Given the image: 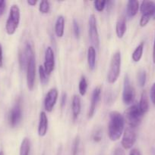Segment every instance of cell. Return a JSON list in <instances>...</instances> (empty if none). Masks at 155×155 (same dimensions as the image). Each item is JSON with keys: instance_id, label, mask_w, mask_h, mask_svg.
I'll return each instance as SVG.
<instances>
[{"instance_id": "cell-1", "label": "cell", "mask_w": 155, "mask_h": 155, "mask_svg": "<svg viewBox=\"0 0 155 155\" xmlns=\"http://www.w3.org/2000/svg\"><path fill=\"white\" fill-rule=\"evenodd\" d=\"M125 122L124 117L119 112L113 110L109 113L107 131L109 139L112 142L118 141L123 134Z\"/></svg>"}, {"instance_id": "cell-2", "label": "cell", "mask_w": 155, "mask_h": 155, "mask_svg": "<svg viewBox=\"0 0 155 155\" xmlns=\"http://www.w3.org/2000/svg\"><path fill=\"white\" fill-rule=\"evenodd\" d=\"M121 53L117 51L112 54L107 73V82L110 84H113L118 80L121 71Z\"/></svg>"}, {"instance_id": "cell-3", "label": "cell", "mask_w": 155, "mask_h": 155, "mask_svg": "<svg viewBox=\"0 0 155 155\" xmlns=\"http://www.w3.org/2000/svg\"><path fill=\"white\" fill-rule=\"evenodd\" d=\"M20 19H21V12L17 5L11 6L9 15L5 23V30L7 34L13 35L16 32L19 26Z\"/></svg>"}, {"instance_id": "cell-4", "label": "cell", "mask_w": 155, "mask_h": 155, "mask_svg": "<svg viewBox=\"0 0 155 155\" xmlns=\"http://www.w3.org/2000/svg\"><path fill=\"white\" fill-rule=\"evenodd\" d=\"M143 114L140 110L138 104L131 105L125 112V121H126L129 127L136 128L141 124Z\"/></svg>"}, {"instance_id": "cell-5", "label": "cell", "mask_w": 155, "mask_h": 155, "mask_svg": "<svg viewBox=\"0 0 155 155\" xmlns=\"http://www.w3.org/2000/svg\"><path fill=\"white\" fill-rule=\"evenodd\" d=\"M135 98V91L132 85L130 79L128 74L125 76L123 83L122 91V101L126 105H130L134 102Z\"/></svg>"}, {"instance_id": "cell-6", "label": "cell", "mask_w": 155, "mask_h": 155, "mask_svg": "<svg viewBox=\"0 0 155 155\" xmlns=\"http://www.w3.org/2000/svg\"><path fill=\"white\" fill-rule=\"evenodd\" d=\"M88 25H89L88 33H89L90 40H91V43L94 45L93 46L98 49L99 47H100V36H99L98 30H97V19H96V16L94 14L90 15Z\"/></svg>"}, {"instance_id": "cell-7", "label": "cell", "mask_w": 155, "mask_h": 155, "mask_svg": "<svg viewBox=\"0 0 155 155\" xmlns=\"http://www.w3.org/2000/svg\"><path fill=\"white\" fill-rule=\"evenodd\" d=\"M135 129L136 128L128 126V127H126V130H124L121 144L122 146L125 149H131L132 146L135 145V142H136V131H135Z\"/></svg>"}, {"instance_id": "cell-8", "label": "cell", "mask_w": 155, "mask_h": 155, "mask_svg": "<svg viewBox=\"0 0 155 155\" xmlns=\"http://www.w3.org/2000/svg\"><path fill=\"white\" fill-rule=\"evenodd\" d=\"M27 85L30 91H32L34 87L35 77H36V61L35 56L33 55L30 58L27 62Z\"/></svg>"}, {"instance_id": "cell-9", "label": "cell", "mask_w": 155, "mask_h": 155, "mask_svg": "<svg viewBox=\"0 0 155 155\" xmlns=\"http://www.w3.org/2000/svg\"><path fill=\"white\" fill-rule=\"evenodd\" d=\"M22 119V108L20 101H17L10 110L9 115V122L12 128L17 127Z\"/></svg>"}, {"instance_id": "cell-10", "label": "cell", "mask_w": 155, "mask_h": 155, "mask_svg": "<svg viewBox=\"0 0 155 155\" xmlns=\"http://www.w3.org/2000/svg\"><path fill=\"white\" fill-rule=\"evenodd\" d=\"M34 55L33 48L30 43H26L24 49L20 51L18 54V60H19V65L21 71H25L27 68V62L30 57Z\"/></svg>"}, {"instance_id": "cell-11", "label": "cell", "mask_w": 155, "mask_h": 155, "mask_svg": "<svg viewBox=\"0 0 155 155\" xmlns=\"http://www.w3.org/2000/svg\"><path fill=\"white\" fill-rule=\"evenodd\" d=\"M44 70L47 75L50 76L55 68V54L53 49L50 46L47 47L44 57Z\"/></svg>"}, {"instance_id": "cell-12", "label": "cell", "mask_w": 155, "mask_h": 155, "mask_svg": "<svg viewBox=\"0 0 155 155\" xmlns=\"http://www.w3.org/2000/svg\"><path fill=\"white\" fill-rule=\"evenodd\" d=\"M58 90L56 88H52L47 92L44 99V108L47 112H52L58 99Z\"/></svg>"}, {"instance_id": "cell-13", "label": "cell", "mask_w": 155, "mask_h": 155, "mask_svg": "<svg viewBox=\"0 0 155 155\" xmlns=\"http://www.w3.org/2000/svg\"><path fill=\"white\" fill-rule=\"evenodd\" d=\"M101 86H98L94 89L92 92V95H91V104H90L89 110H88V117L89 119L92 118L94 117V114H95L96 108L98 102L100 100V96H101Z\"/></svg>"}, {"instance_id": "cell-14", "label": "cell", "mask_w": 155, "mask_h": 155, "mask_svg": "<svg viewBox=\"0 0 155 155\" xmlns=\"http://www.w3.org/2000/svg\"><path fill=\"white\" fill-rule=\"evenodd\" d=\"M48 131V117L45 111H41L40 114L39 124H38L37 133L39 136L44 137Z\"/></svg>"}, {"instance_id": "cell-15", "label": "cell", "mask_w": 155, "mask_h": 155, "mask_svg": "<svg viewBox=\"0 0 155 155\" xmlns=\"http://www.w3.org/2000/svg\"><path fill=\"white\" fill-rule=\"evenodd\" d=\"M81 110V101L79 95H74L71 100V112H72L73 120L78 119Z\"/></svg>"}, {"instance_id": "cell-16", "label": "cell", "mask_w": 155, "mask_h": 155, "mask_svg": "<svg viewBox=\"0 0 155 155\" xmlns=\"http://www.w3.org/2000/svg\"><path fill=\"white\" fill-rule=\"evenodd\" d=\"M140 8L139 2L136 0H129L126 5V15L128 18H132L135 17Z\"/></svg>"}, {"instance_id": "cell-17", "label": "cell", "mask_w": 155, "mask_h": 155, "mask_svg": "<svg viewBox=\"0 0 155 155\" xmlns=\"http://www.w3.org/2000/svg\"><path fill=\"white\" fill-rule=\"evenodd\" d=\"M127 30V26H126V19L124 16L120 17L117 21L115 24V33L119 39H122L124 36Z\"/></svg>"}, {"instance_id": "cell-18", "label": "cell", "mask_w": 155, "mask_h": 155, "mask_svg": "<svg viewBox=\"0 0 155 155\" xmlns=\"http://www.w3.org/2000/svg\"><path fill=\"white\" fill-rule=\"evenodd\" d=\"M65 30V18L62 15H60L57 18L55 24V33L57 37L62 38L64 35Z\"/></svg>"}, {"instance_id": "cell-19", "label": "cell", "mask_w": 155, "mask_h": 155, "mask_svg": "<svg viewBox=\"0 0 155 155\" xmlns=\"http://www.w3.org/2000/svg\"><path fill=\"white\" fill-rule=\"evenodd\" d=\"M96 48L93 45L88 49V64L91 71H94L96 67Z\"/></svg>"}, {"instance_id": "cell-20", "label": "cell", "mask_w": 155, "mask_h": 155, "mask_svg": "<svg viewBox=\"0 0 155 155\" xmlns=\"http://www.w3.org/2000/svg\"><path fill=\"white\" fill-rule=\"evenodd\" d=\"M155 2L152 1H142L140 5V12L142 15L144 14H148V15H153V9H154Z\"/></svg>"}, {"instance_id": "cell-21", "label": "cell", "mask_w": 155, "mask_h": 155, "mask_svg": "<svg viewBox=\"0 0 155 155\" xmlns=\"http://www.w3.org/2000/svg\"><path fill=\"white\" fill-rule=\"evenodd\" d=\"M140 110L143 114H145L149 109V101L148 96L146 91H143L141 95V98H140L139 104H138Z\"/></svg>"}, {"instance_id": "cell-22", "label": "cell", "mask_w": 155, "mask_h": 155, "mask_svg": "<svg viewBox=\"0 0 155 155\" xmlns=\"http://www.w3.org/2000/svg\"><path fill=\"white\" fill-rule=\"evenodd\" d=\"M144 42H141L138 46L135 48L134 50L133 53L132 54V59L134 62H139L140 60L141 59L143 55V51H144Z\"/></svg>"}, {"instance_id": "cell-23", "label": "cell", "mask_w": 155, "mask_h": 155, "mask_svg": "<svg viewBox=\"0 0 155 155\" xmlns=\"http://www.w3.org/2000/svg\"><path fill=\"white\" fill-rule=\"evenodd\" d=\"M30 142L28 138H24L20 146L19 155H30Z\"/></svg>"}, {"instance_id": "cell-24", "label": "cell", "mask_w": 155, "mask_h": 155, "mask_svg": "<svg viewBox=\"0 0 155 155\" xmlns=\"http://www.w3.org/2000/svg\"><path fill=\"white\" fill-rule=\"evenodd\" d=\"M88 89V81L84 76H82L78 83V91L81 96L85 95Z\"/></svg>"}, {"instance_id": "cell-25", "label": "cell", "mask_w": 155, "mask_h": 155, "mask_svg": "<svg viewBox=\"0 0 155 155\" xmlns=\"http://www.w3.org/2000/svg\"><path fill=\"white\" fill-rule=\"evenodd\" d=\"M147 81V74L144 70H141L138 74V83L140 87H144Z\"/></svg>"}, {"instance_id": "cell-26", "label": "cell", "mask_w": 155, "mask_h": 155, "mask_svg": "<svg viewBox=\"0 0 155 155\" xmlns=\"http://www.w3.org/2000/svg\"><path fill=\"white\" fill-rule=\"evenodd\" d=\"M39 76H40V80L42 84H46V83H48L49 81V75H47L46 73L45 70L43 65H40L39 66Z\"/></svg>"}, {"instance_id": "cell-27", "label": "cell", "mask_w": 155, "mask_h": 155, "mask_svg": "<svg viewBox=\"0 0 155 155\" xmlns=\"http://www.w3.org/2000/svg\"><path fill=\"white\" fill-rule=\"evenodd\" d=\"M50 10V3L49 1L44 0L40 2L39 11L42 14H47Z\"/></svg>"}, {"instance_id": "cell-28", "label": "cell", "mask_w": 155, "mask_h": 155, "mask_svg": "<svg viewBox=\"0 0 155 155\" xmlns=\"http://www.w3.org/2000/svg\"><path fill=\"white\" fill-rule=\"evenodd\" d=\"M79 145H80V137H79V136H77L74 138V141L72 142V145H71V155L78 154Z\"/></svg>"}, {"instance_id": "cell-29", "label": "cell", "mask_w": 155, "mask_h": 155, "mask_svg": "<svg viewBox=\"0 0 155 155\" xmlns=\"http://www.w3.org/2000/svg\"><path fill=\"white\" fill-rule=\"evenodd\" d=\"M150 18H152L151 15H148V14H144V15H141V18L140 19V22H139V25L140 27H144L148 24V22L150 21Z\"/></svg>"}, {"instance_id": "cell-30", "label": "cell", "mask_w": 155, "mask_h": 155, "mask_svg": "<svg viewBox=\"0 0 155 155\" xmlns=\"http://www.w3.org/2000/svg\"><path fill=\"white\" fill-rule=\"evenodd\" d=\"M72 27H73V33H74V37H75L76 39H79V38H80L81 30H80V27H79L78 23V21H76L75 19L73 20Z\"/></svg>"}, {"instance_id": "cell-31", "label": "cell", "mask_w": 155, "mask_h": 155, "mask_svg": "<svg viewBox=\"0 0 155 155\" xmlns=\"http://www.w3.org/2000/svg\"><path fill=\"white\" fill-rule=\"evenodd\" d=\"M94 5L96 10L99 12H103V9L106 7V1H100V0H97V1L94 2Z\"/></svg>"}, {"instance_id": "cell-32", "label": "cell", "mask_w": 155, "mask_h": 155, "mask_svg": "<svg viewBox=\"0 0 155 155\" xmlns=\"http://www.w3.org/2000/svg\"><path fill=\"white\" fill-rule=\"evenodd\" d=\"M92 139L95 142H99L101 141L102 139V131L99 129V130H96L95 133L93 134L92 136Z\"/></svg>"}, {"instance_id": "cell-33", "label": "cell", "mask_w": 155, "mask_h": 155, "mask_svg": "<svg viewBox=\"0 0 155 155\" xmlns=\"http://www.w3.org/2000/svg\"><path fill=\"white\" fill-rule=\"evenodd\" d=\"M150 98L151 102L153 103V105H155V83H153V85L151 86V87H150Z\"/></svg>"}, {"instance_id": "cell-34", "label": "cell", "mask_w": 155, "mask_h": 155, "mask_svg": "<svg viewBox=\"0 0 155 155\" xmlns=\"http://www.w3.org/2000/svg\"><path fill=\"white\" fill-rule=\"evenodd\" d=\"M5 1H4V0H0V16H2L4 14L5 10Z\"/></svg>"}, {"instance_id": "cell-35", "label": "cell", "mask_w": 155, "mask_h": 155, "mask_svg": "<svg viewBox=\"0 0 155 155\" xmlns=\"http://www.w3.org/2000/svg\"><path fill=\"white\" fill-rule=\"evenodd\" d=\"M67 101V94L65 92H63L62 95V97H61V107L63 108L65 106V104H66Z\"/></svg>"}, {"instance_id": "cell-36", "label": "cell", "mask_w": 155, "mask_h": 155, "mask_svg": "<svg viewBox=\"0 0 155 155\" xmlns=\"http://www.w3.org/2000/svg\"><path fill=\"white\" fill-rule=\"evenodd\" d=\"M129 155H141V153L140 152V151L137 148H133V149L131 150Z\"/></svg>"}, {"instance_id": "cell-37", "label": "cell", "mask_w": 155, "mask_h": 155, "mask_svg": "<svg viewBox=\"0 0 155 155\" xmlns=\"http://www.w3.org/2000/svg\"><path fill=\"white\" fill-rule=\"evenodd\" d=\"M3 66V55H2V46L0 43V68Z\"/></svg>"}, {"instance_id": "cell-38", "label": "cell", "mask_w": 155, "mask_h": 155, "mask_svg": "<svg viewBox=\"0 0 155 155\" xmlns=\"http://www.w3.org/2000/svg\"><path fill=\"white\" fill-rule=\"evenodd\" d=\"M152 59H153V63L155 64V37H154V41H153V51H152Z\"/></svg>"}, {"instance_id": "cell-39", "label": "cell", "mask_w": 155, "mask_h": 155, "mask_svg": "<svg viewBox=\"0 0 155 155\" xmlns=\"http://www.w3.org/2000/svg\"><path fill=\"white\" fill-rule=\"evenodd\" d=\"M27 2V4L29 5L34 6L36 4V2H37V1H36V0H28Z\"/></svg>"}, {"instance_id": "cell-40", "label": "cell", "mask_w": 155, "mask_h": 155, "mask_svg": "<svg viewBox=\"0 0 155 155\" xmlns=\"http://www.w3.org/2000/svg\"><path fill=\"white\" fill-rule=\"evenodd\" d=\"M152 18H153V20H155V6H154V9H153V15H152Z\"/></svg>"}, {"instance_id": "cell-41", "label": "cell", "mask_w": 155, "mask_h": 155, "mask_svg": "<svg viewBox=\"0 0 155 155\" xmlns=\"http://www.w3.org/2000/svg\"><path fill=\"white\" fill-rule=\"evenodd\" d=\"M0 155H4V153H3L2 151H0Z\"/></svg>"}]
</instances>
